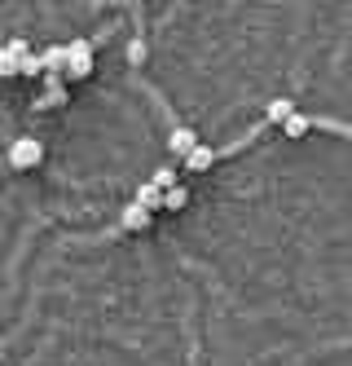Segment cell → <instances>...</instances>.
<instances>
[{"label": "cell", "instance_id": "obj_1", "mask_svg": "<svg viewBox=\"0 0 352 366\" xmlns=\"http://www.w3.org/2000/svg\"><path fill=\"white\" fill-rule=\"evenodd\" d=\"M5 159H9L14 172H31V168H40V159H44V146H40L36 137H18V142L5 150Z\"/></svg>", "mask_w": 352, "mask_h": 366}, {"label": "cell", "instance_id": "obj_2", "mask_svg": "<svg viewBox=\"0 0 352 366\" xmlns=\"http://www.w3.org/2000/svg\"><path fill=\"white\" fill-rule=\"evenodd\" d=\"M93 66H97L93 40H71V44H66V75H71V80H89Z\"/></svg>", "mask_w": 352, "mask_h": 366}, {"label": "cell", "instance_id": "obj_3", "mask_svg": "<svg viewBox=\"0 0 352 366\" xmlns=\"http://www.w3.org/2000/svg\"><path fill=\"white\" fill-rule=\"evenodd\" d=\"M58 107H71V89L62 75H44V93L31 97V111H58Z\"/></svg>", "mask_w": 352, "mask_h": 366}, {"label": "cell", "instance_id": "obj_4", "mask_svg": "<svg viewBox=\"0 0 352 366\" xmlns=\"http://www.w3.org/2000/svg\"><path fill=\"white\" fill-rule=\"evenodd\" d=\"M194 146H203L194 128H189V124H172V133H168V150H172V154H181V159H185V154L194 150Z\"/></svg>", "mask_w": 352, "mask_h": 366}, {"label": "cell", "instance_id": "obj_5", "mask_svg": "<svg viewBox=\"0 0 352 366\" xmlns=\"http://www.w3.org/2000/svg\"><path fill=\"white\" fill-rule=\"evenodd\" d=\"M119 225H124V229H132V234H137V229H146V225H150V207H146V203H137V199H132V203L124 207V217H119Z\"/></svg>", "mask_w": 352, "mask_h": 366}, {"label": "cell", "instance_id": "obj_6", "mask_svg": "<svg viewBox=\"0 0 352 366\" xmlns=\"http://www.w3.org/2000/svg\"><path fill=\"white\" fill-rule=\"evenodd\" d=\"M40 58H44V75H66V44H49ZM44 75H40V80H44Z\"/></svg>", "mask_w": 352, "mask_h": 366}, {"label": "cell", "instance_id": "obj_7", "mask_svg": "<svg viewBox=\"0 0 352 366\" xmlns=\"http://www.w3.org/2000/svg\"><path fill=\"white\" fill-rule=\"evenodd\" d=\"M211 164H216V150H211V146H194V150L185 154V168H189V172H207Z\"/></svg>", "mask_w": 352, "mask_h": 366}, {"label": "cell", "instance_id": "obj_8", "mask_svg": "<svg viewBox=\"0 0 352 366\" xmlns=\"http://www.w3.org/2000/svg\"><path fill=\"white\" fill-rule=\"evenodd\" d=\"M26 58H31V54H26ZM14 75H22V58L5 44V49H0V80H14Z\"/></svg>", "mask_w": 352, "mask_h": 366}, {"label": "cell", "instance_id": "obj_9", "mask_svg": "<svg viewBox=\"0 0 352 366\" xmlns=\"http://www.w3.org/2000/svg\"><path fill=\"white\" fill-rule=\"evenodd\" d=\"M308 128H313V119H308V115H300V111H291V115L282 119V133H286V137H304Z\"/></svg>", "mask_w": 352, "mask_h": 366}, {"label": "cell", "instance_id": "obj_10", "mask_svg": "<svg viewBox=\"0 0 352 366\" xmlns=\"http://www.w3.org/2000/svg\"><path fill=\"white\" fill-rule=\"evenodd\" d=\"M164 194H168V190H159V186H154V181H146V186L137 190V203H146V207H150V212H154V207H164Z\"/></svg>", "mask_w": 352, "mask_h": 366}, {"label": "cell", "instance_id": "obj_11", "mask_svg": "<svg viewBox=\"0 0 352 366\" xmlns=\"http://www.w3.org/2000/svg\"><path fill=\"white\" fill-rule=\"evenodd\" d=\"M185 203H189V190H185V186H172V190L164 194V212H181Z\"/></svg>", "mask_w": 352, "mask_h": 366}, {"label": "cell", "instance_id": "obj_12", "mask_svg": "<svg viewBox=\"0 0 352 366\" xmlns=\"http://www.w3.org/2000/svg\"><path fill=\"white\" fill-rule=\"evenodd\" d=\"M36 75H44V58H40V54L22 58V80H36Z\"/></svg>", "mask_w": 352, "mask_h": 366}, {"label": "cell", "instance_id": "obj_13", "mask_svg": "<svg viewBox=\"0 0 352 366\" xmlns=\"http://www.w3.org/2000/svg\"><path fill=\"white\" fill-rule=\"evenodd\" d=\"M291 111H295L291 102H268V111H264V115H268V124H282V119H286Z\"/></svg>", "mask_w": 352, "mask_h": 366}, {"label": "cell", "instance_id": "obj_14", "mask_svg": "<svg viewBox=\"0 0 352 366\" xmlns=\"http://www.w3.org/2000/svg\"><path fill=\"white\" fill-rule=\"evenodd\" d=\"M150 181H154L159 190H172V186H176V168H159V172H154Z\"/></svg>", "mask_w": 352, "mask_h": 366}, {"label": "cell", "instance_id": "obj_15", "mask_svg": "<svg viewBox=\"0 0 352 366\" xmlns=\"http://www.w3.org/2000/svg\"><path fill=\"white\" fill-rule=\"evenodd\" d=\"M128 62H132V66H137V62H146V44H141V40L128 49Z\"/></svg>", "mask_w": 352, "mask_h": 366}]
</instances>
